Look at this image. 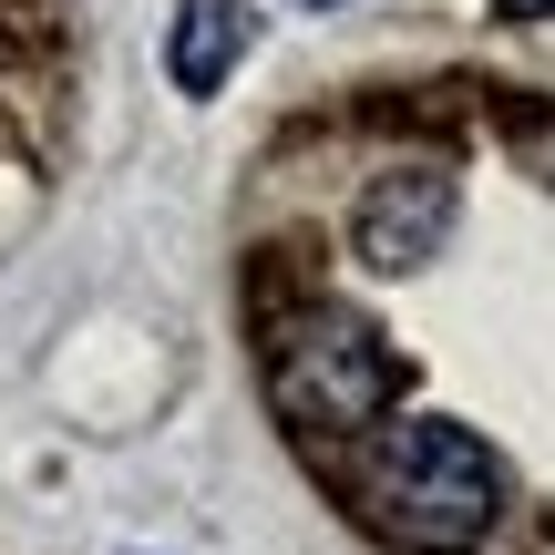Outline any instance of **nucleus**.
<instances>
[{
    "mask_svg": "<svg viewBox=\"0 0 555 555\" xmlns=\"http://www.w3.org/2000/svg\"><path fill=\"white\" fill-rule=\"evenodd\" d=\"M380 515L412 545L453 555V545H474L483 525L504 515V463L483 453L463 422H401L391 453H380Z\"/></svg>",
    "mask_w": 555,
    "mask_h": 555,
    "instance_id": "1",
    "label": "nucleus"
},
{
    "mask_svg": "<svg viewBox=\"0 0 555 555\" xmlns=\"http://www.w3.org/2000/svg\"><path fill=\"white\" fill-rule=\"evenodd\" d=\"M268 380H278V401H288L298 422H330V433H360V422H380L401 401L391 339H380L371 319H350V309L288 319L278 350H268Z\"/></svg>",
    "mask_w": 555,
    "mask_h": 555,
    "instance_id": "2",
    "label": "nucleus"
},
{
    "mask_svg": "<svg viewBox=\"0 0 555 555\" xmlns=\"http://www.w3.org/2000/svg\"><path fill=\"white\" fill-rule=\"evenodd\" d=\"M442 237H453V176H433V165H401L360 196V258L371 268L401 278V268L442 258Z\"/></svg>",
    "mask_w": 555,
    "mask_h": 555,
    "instance_id": "3",
    "label": "nucleus"
},
{
    "mask_svg": "<svg viewBox=\"0 0 555 555\" xmlns=\"http://www.w3.org/2000/svg\"><path fill=\"white\" fill-rule=\"evenodd\" d=\"M258 41V21H247V0H185L176 31H165V73H176V93H217L227 73H237V52Z\"/></svg>",
    "mask_w": 555,
    "mask_h": 555,
    "instance_id": "4",
    "label": "nucleus"
},
{
    "mask_svg": "<svg viewBox=\"0 0 555 555\" xmlns=\"http://www.w3.org/2000/svg\"><path fill=\"white\" fill-rule=\"evenodd\" d=\"M504 21H555V0H494Z\"/></svg>",
    "mask_w": 555,
    "mask_h": 555,
    "instance_id": "5",
    "label": "nucleus"
},
{
    "mask_svg": "<svg viewBox=\"0 0 555 555\" xmlns=\"http://www.w3.org/2000/svg\"><path fill=\"white\" fill-rule=\"evenodd\" d=\"M319 11H330V0H319Z\"/></svg>",
    "mask_w": 555,
    "mask_h": 555,
    "instance_id": "6",
    "label": "nucleus"
}]
</instances>
